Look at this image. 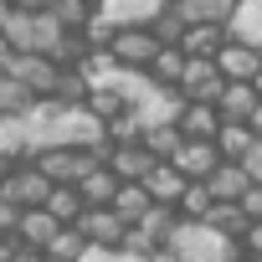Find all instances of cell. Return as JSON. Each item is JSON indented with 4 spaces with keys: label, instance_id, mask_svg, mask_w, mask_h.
Instances as JSON below:
<instances>
[{
    "label": "cell",
    "instance_id": "cell-21",
    "mask_svg": "<svg viewBox=\"0 0 262 262\" xmlns=\"http://www.w3.org/2000/svg\"><path fill=\"white\" fill-rule=\"evenodd\" d=\"M88 247H93V242L82 236V226H62L41 252H47V262H82V257H88Z\"/></svg>",
    "mask_w": 262,
    "mask_h": 262
},
{
    "label": "cell",
    "instance_id": "cell-29",
    "mask_svg": "<svg viewBox=\"0 0 262 262\" xmlns=\"http://www.w3.org/2000/svg\"><path fill=\"white\" fill-rule=\"evenodd\" d=\"M144 144H149L160 160H175V149L185 144V134H180V123H149V128H144Z\"/></svg>",
    "mask_w": 262,
    "mask_h": 262
},
{
    "label": "cell",
    "instance_id": "cell-26",
    "mask_svg": "<svg viewBox=\"0 0 262 262\" xmlns=\"http://www.w3.org/2000/svg\"><path fill=\"white\" fill-rule=\"evenodd\" d=\"M180 11H185V21L226 26V21H231V11H236V0H180Z\"/></svg>",
    "mask_w": 262,
    "mask_h": 262
},
{
    "label": "cell",
    "instance_id": "cell-42",
    "mask_svg": "<svg viewBox=\"0 0 262 262\" xmlns=\"http://www.w3.org/2000/svg\"><path fill=\"white\" fill-rule=\"evenodd\" d=\"M16 6H21V11H52L57 0H16Z\"/></svg>",
    "mask_w": 262,
    "mask_h": 262
},
{
    "label": "cell",
    "instance_id": "cell-39",
    "mask_svg": "<svg viewBox=\"0 0 262 262\" xmlns=\"http://www.w3.org/2000/svg\"><path fill=\"white\" fill-rule=\"evenodd\" d=\"M242 206H247V211H252V221H257V216H262V180H257V185H252V190H247V195H242Z\"/></svg>",
    "mask_w": 262,
    "mask_h": 262
},
{
    "label": "cell",
    "instance_id": "cell-20",
    "mask_svg": "<svg viewBox=\"0 0 262 262\" xmlns=\"http://www.w3.org/2000/svg\"><path fill=\"white\" fill-rule=\"evenodd\" d=\"M206 226H216L221 236H236V242H242V231L252 226V211H247L242 201H216V206L206 211Z\"/></svg>",
    "mask_w": 262,
    "mask_h": 262
},
{
    "label": "cell",
    "instance_id": "cell-32",
    "mask_svg": "<svg viewBox=\"0 0 262 262\" xmlns=\"http://www.w3.org/2000/svg\"><path fill=\"white\" fill-rule=\"evenodd\" d=\"M52 11H57V21H62L67 31H82V26L93 21V11H98V6H93V0H57Z\"/></svg>",
    "mask_w": 262,
    "mask_h": 262
},
{
    "label": "cell",
    "instance_id": "cell-14",
    "mask_svg": "<svg viewBox=\"0 0 262 262\" xmlns=\"http://www.w3.org/2000/svg\"><path fill=\"white\" fill-rule=\"evenodd\" d=\"M211 190H216V201H242L257 180H252V170L242 165V160H221L216 170H211V180H206Z\"/></svg>",
    "mask_w": 262,
    "mask_h": 262
},
{
    "label": "cell",
    "instance_id": "cell-5",
    "mask_svg": "<svg viewBox=\"0 0 262 262\" xmlns=\"http://www.w3.org/2000/svg\"><path fill=\"white\" fill-rule=\"evenodd\" d=\"M221 88H226V72H221L216 57H190V62H185V72H180V93H185V98L216 103Z\"/></svg>",
    "mask_w": 262,
    "mask_h": 262
},
{
    "label": "cell",
    "instance_id": "cell-44",
    "mask_svg": "<svg viewBox=\"0 0 262 262\" xmlns=\"http://www.w3.org/2000/svg\"><path fill=\"white\" fill-rule=\"evenodd\" d=\"M247 123H252V128H257V134H262V103L252 108V118H247Z\"/></svg>",
    "mask_w": 262,
    "mask_h": 262
},
{
    "label": "cell",
    "instance_id": "cell-37",
    "mask_svg": "<svg viewBox=\"0 0 262 262\" xmlns=\"http://www.w3.org/2000/svg\"><path fill=\"white\" fill-rule=\"evenodd\" d=\"M11 262H47V252H41V247H31V242H16Z\"/></svg>",
    "mask_w": 262,
    "mask_h": 262
},
{
    "label": "cell",
    "instance_id": "cell-15",
    "mask_svg": "<svg viewBox=\"0 0 262 262\" xmlns=\"http://www.w3.org/2000/svg\"><path fill=\"white\" fill-rule=\"evenodd\" d=\"M257 103H262V93H257V82H231V77H226V88H221V98H216V108H221V118H236V123H247Z\"/></svg>",
    "mask_w": 262,
    "mask_h": 262
},
{
    "label": "cell",
    "instance_id": "cell-19",
    "mask_svg": "<svg viewBox=\"0 0 262 262\" xmlns=\"http://www.w3.org/2000/svg\"><path fill=\"white\" fill-rule=\"evenodd\" d=\"M226 36L262 47V0H236V11H231V21H226Z\"/></svg>",
    "mask_w": 262,
    "mask_h": 262
},
{
    "label": "cell",
    "instance_id": "cell-27",
    "mask_svg": "<svg viewBox=\"0 0 262 262\" xmlns=\"http://www.w3.org/2000/svg\"><path fill=\"white\" fill-rule=\"evenodd\" d=\"M36 103V93L16 77V72H0V113H26Z\"/></svg>",
    "mask_w": 262,
    "mask_h": 262
},
{
    "label": "cell",
    "instance_id": "cell-12",
    "mask_svg": "<svg viewBox=\"0 0 262 262\" xmlns=\"http://www.w3.org/2000/svg\"><path fill=\"white\" fill-rule=\"evenodd\" d=\"M170 6V0H103V16L113 21V26H155V16Z\"/></svg>",
    "mask_w": 262,
    "mask_h": 262
},
{
    "label": "cell",
    "instance_id": "cell-33",
    "mask_svg": "<svg viewBox=\"0 0 262 262\" xmlns=\"http://www.w3.org/2000/svg\"><path fill=\"white\" fill-rule=\"evenodd\" d=\"M88 108H93V113H98V118L108 123V118H118V113H123L128 103H123V93H113V88H93V98H88Z\"/></svg>",
    "mask_w": 262,
    "mask_h": 262
},
{
    "label": "cell",
    "instance_id": "cell-2",
    "mask_svg": "<svg viewBox=\"0 0 262 262\" xmlns=\"http://www.w3.org/2000/svg\"><path fill=\"white\" fill-rule=\"evenodd\" d=\"M31 160H36L57 185H77L93 165H103V160H98V149H82V144H47V149H36Z\"/></svg>",
    "mask_w": 262,
    "mask_h": 262
},
{
    "label": "cell",
    "instance_id": "cell-4",
    "mask_svg": "<svg viewBox=\"0 0 262 262\" xmlns=\"http://www.w3.org/2000/svg\"><path fill=\"white\" fill-rule=\"evenodd\" d=\"M52 185H57V180H52V175H47L36 160H21V165H16V175H11L6 185H0V190H6L16 206H47Z\"/></svg>",
    "mask_w": 262,
    "mask_h": 262
},
{
    "label": "cell",
    "instance_id": "cell-35",
    "mask_svg": "<svg viewBox=\"0 0 262 262\" xmlns=\"http://www.w3.org/2000/svg\"><path fill=\"white\" fill-rule=\"evenodd\" d=\"M21 211H26V206H16L6 190H0V236H16V226H21Z\"/></svg>",
    "mask_w": 262,
    "mask_h": 262
},
{
    "label": "cell",
    "instance_id": "cell-1",
    "mask_svg": "<svg viewBox=\"0 0 262 262\" xmlns=\"http://www.w3.org/2000/svg\"><path fill=\"white\" fill-rule=\"evenodd\" d=\"M6 36L21 47V52H57V41L67 36V26L57 21V11H21L16 6V16H11V26H6Z\"/></svg>",
    "mask_w": 262,
    "mask_h": 262
},
{
    "label": "cell",
    "instance_id": "cell-6",
    "mask_svg": "<svg viewBox=\"0 0 262 262\" xmlns=\"http://www.w3.org/2000/svg\"><path fill=\"white\" fill-rule=\"evenodd\" d=\"M11 72H16L36 98H52V93H57V82H62V62H52L47 52H21V57L11 62Z\"/></svg>",
    "mask_w": 262,
    "mask_h": 262
},
{
    "label": "cell",
    "instance_id": "cell-8",
    "mask_svg": "<svg viewBox=\"0 0 262 262\" xmlns=\"http://www.w3.org/2000/svg\"><path fill=\"white\" fill-rule=\"evenodd\" d=\"M108 165H113L118 180H144V175L160 165V155H155L144 139H128V144H113V149H108Z\"/></svg>",
    "mask_w": 262,
    "mask_h": 262
},
{
    "label": "cell",
    "instance_id": "cell-7",
    "mask_svg": "<svg viewBox=\"0 0 262 262\" xmlns=\"http://www.w3.org/2000/svg\"><path fill=\"white\" fill-rule=\"evenodd\" d=\"M77 226H82V236H88L93 247H123V236H128V221H123L113 206H88Z\"/></svg>",
    "mask_w": 262,
    "mask_h": 262
},
{
    "label": "cell",
    "instance_id": "cell-30",
    "mask_svg": "<svg viewBox=\"0 0 262 262\" xmlns=\"http://www.w3.org/2000/svg\"><path fill=\"white\" fill-rule=\"evenodd\" d=\"M185 26H190V21H185V11H180V6H165V11L155 16V36H160L165 47H180Z\"/></svg>",
    "mask_w": 262,
    "mask_h": 262
},
{
    "label": "cell",
    "instance_id": "cell-10",
    "mask_svg": "<svg viewBox=\"0 0 262 262\" xmlns=\"http://www.w3.org/2000/svg\"><path fill=\"white\" fill-rule=\"evenodd\" d=\"M216 62H221V72H226L231 82H252V77H257V67H262V47L226 36V47L216 52Z\"/></svg>",
    "mask_w": 262,
    "mask_h": 262
},
{
    "label": "cell",
    "instance_id": "cell-24",
    "mask_svg": "<svg viewBox=\"0 0 262 262\" xmlns=\"http://www.w3.org/2000/svg\"><path fill=\"white\" fill-rule=\"evenodd\" d=\"M257 139H262L257 128H252V123H236V118H226V123H221V134H216V144H221L226 160H247V149H252Z\"/></svg>",
    "mask_w": 262,
    "mask_h": 262
},
{
    "label": "cell",
    "instance_id": "cell-3",
    "mask_svg": "<svg viewBox=\"0 0 262 262\" xmlns=\"http://www.w3.org/2000/svg\"><path fill=\"white\" fill-rule=\"evenodd\" d=\"M160 36H155V26H118V36H113V62H123V67H149L155 57H160Z\"/></svg>",
    "mask_w": 262,
    "mask_h": 262
},
{
    "label": "cell",
    "instance_id": "cell-38",
    "mask_svg": "<svg viewBox=\"0 0 262 262\" xmlns=\"http://www.w3.org/2000/svg\"><path fill=\"white\" fill-rule=\"evenodd\" d=\"M242 165L252 170V180H262V139H257V144L247 149V160H242Z\"/></svg>",
    "mask_w": 262,
    "mask_h": 262
},
{
    "label": "cell",
    "instance_id": "cell-22",
    "mask_svg": "<svg viewBox=\"0 0 262 262\" xmlns=\"http://www.w3.org/2000/svg\"><path fill=\"white\" fill-rule=\"evenodd\" d=\"M149 206H155V195H149V185H144V180H123V185H118V195H113V211H118L128 226H134Z\"/></svg>",
    "mask_w": 262,
    "mask_h": 262
},
{
    "label": "cell",
    "instance_id": "cell-16",
    "mask_svg": "<svg viewBox=\"0 0 262 262\" xmlns=\"http://www.w3.org/2000/svg\"><path fill=\"white\" fill-rule=\"evenodd\" d=\"M221 47H226V26H211V21H190L185 36H180L185 57H216Z\"/></svg>",
    "mask_w": 262,
    "mask_h": 262
},
{
    "label": "cell",
    "instance_id": "cell-41",
    "mask_svg": "<svg viewBox=\"0 0 262 262\" xmlns=\"http://www.w3.org/2000/svg\"><path fill=\"white\" fill-rule=\"evenodd\" d=\"M11 16H16V0H0V31L11 26Z\"/></svg>",
    "mask_w": 262,
    "mask_h": 262
},
{
    "label": "cell",
    "instance_id": "cell-18",
    "mask_svg": "<svg viewBox=\"0 0 262 262\" xmlns=\"http://www.w3.org/2000/svg\"><path fill=\"white\" fill-rule=\"evenodd\" d=\"M57 231H62V221H57L47 206H26V211H21V226H16V236H21V242H31V247H47Z\"/></svg>",
    "mask_w": 262,
    "mask_h": 262
},
{
    "label": "cell",
    "instance_id": "cell-45",
    "mask_svg": "<svg viewBox=\"0 0 262 262\" xmlns=\"http://www.w3.org/2000/svg\"><path fill=\"white\" fill-rule=\"evenodd\" d=\"M252 82H257V93H262V67H257V77H252Z\"/></svg>",
    "mask_w": 262,
    "mask_h": 262
},
{
    "label": "cell",
    "instance_id": "cell-13",
    "mask_svg": "<svg viewBox=\"0 0 262 262\" xmlns=\"http://www.w3.org/2000/svg\"><path fill=\"white\" fill-rule=\"evenodd\" d=\"M144 185H149V195H155V201H165V206H180V195H185L190 175H185L175 160H160V165L144 175Z\"/></svg>",
    "mask_w": 262,
    "mask_h": 262
},
{
    "label": "cell",
    "instance_id": "cell-43",
    "mask_svg": "<svg viewBox=\"0 0 262 262\" xmlns=\"http://www.w3.org/2000/svg\"><path fill=\"white\" fill-rule=\"evenodd\" d=\"M16 242H21V236H0V262H11V252H16Z\"/></svg>",
    "mask_w": 262,
    "mask_h": 262
},
{
    "label": "cell",
    "instance_id": "cell-40",
    "mask_svg": "<svg viewBox=\"0 0 262 262\" xmlns=\"http://www.w3.org/2000/svg\"><path fill=\"white\" fill-rule=\"evenodd\" d=\"M16 165H21V160H16V155H0V185H6V180H11V175H16Z\"/></svg>",
    "mask_w": 262,
    "mask_h": 262
},
{
    "label": "cell",
    "instance_id": "cell-9",
    "mask_svg": "<svg viewBox=\"0 0 262 262\" xmlns=\"http://www.w3.org/2000/svg\"><path fill=\"white\" fill-rule=\"evenodd\" d=\"M221 160H226V155H221L216 139H185V144L175 149V165H180L190 180H211V170H216Z\"/></svg>",
    "mask_w": 262,
    "mask_h": 262
},
{
    "label": "cell",
    "instance_id": "cell-36",
    "mask_svg": "<svg viewBox=\"0 0 262 262\" xmlns=\"http://www.w3.org/2000/svg\"><path fill=\"white\" fill-rule=\"evenodd\" d=\"M242 247H247V257H262V216L242 231Z\"/></svg>",
    "mask_w": 262,
    "mask_h": 262
},
{
    "label": "cell",
    "instance_id": "cell-28",
    "mask_svg": "<svg viewBox=\"0 0 262 262\" xmlns=\"http://www.w3.org/2000/svg\"><path fill=\"white\" fill-rule=\"evenodd\" d=\"M211 206H216V190H211L206 180H190L185 195H180V216H185V221H206Z\"/></svg>",
    "mask_w": 262,
    "mask_h": 262
},
{
    "label": "cell",
    "instance_id": "cell-23",
    "mask_svg": "<svg viewBox=\"0 0 262 262\" xmlns=\"http://www.w3.org/2000/svg\"><path fill=\"white\" fill-rule=\"evenodd\" d=\"M47 211H52L62 226H77V221H82V211H88V201H82V190H77V185H52Z\"/></svg>",
    "mask_w": 262,
    "mask_h": 262
},
{
    "label": "cell",
    "instance_id": "cell-17",
    "mask_svg": "<svg viewBox=\"0 0 262 262\" xmlns=\"http://www.w3.org/2000/svg\"><path fill=\"white\" fill-rule=\"evenodd\" d=\"M118 185H123V180L113 175V165H108V160H103V165H93V170L77 180V190H82V201H88V206H113Z\"/></svg>",
    "mask_w": 262,
    "mask_h": 262
},
{
    "label": "cell",
    "instance_id": "cell-34",
    "mask_svg": "<svg viewBox=\"0 0 262 262\" xmlns=\"http://www.w3.org/2000/svg\"><path fill=\"white\" fill-rule=\"evenodd\" d=\"M113 36H118V26H113L103 11H93V21L82 26V41H88V47H113Z\"/></svg>",
    "mask_w": 262,
    "mask_h": 262
},
{
    "label": "cell",
    "instance_id": "cell-11",
    "mask_svg": "<svg viewBox=\"0 0 262 262\" xmlns=\"http://www.w3.org/2000/svg\"><path fill=\"white\" fill-rule=\"evenodd\" d=\"M175 123H180V134H185V139H216L226 118H221V108H216V103L185 98V108H180V118H175Z\"/></svg>",
    "mask_w": 262,
    "mask_h": 262
},
{
    "label": "cell",
    "instance_id": "cell-25",
    "mask_svg": "<svg viewBox=\"0 0 262 262\" xmlns=\"http://www.w3.org/2000/svg\"><path fill=\"white\" fill-rule=\"evenodd\" d=\"M185 62H190V57H185L180 47H160V57H155L144 72H149L155 82H165V88H180V72H185Z\"/></svg>",
    "mask_w": 262,
    "mask_h": 262
},
{
    "label": "cell",
    "instance_id": "cell-31",
    "mask_svg": "<svg viewBox=\"0 0 262 262\" xmlns=\"http://www.w3.org/2000/svg\"><path fill=\"white\" fill-rule=\"evenodd\" d=\"M57 98H62V103H88V98H93V82H88V72H82V67H62Z\"/></svg>",
    "mask_w": 262,
    "mask_h": 262
}]
</instances>
